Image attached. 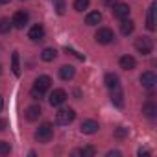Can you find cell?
<instances>
[{"label":"cell","mask_w":157,"mask_h":157,"mask_svg":"<svg viewBox=\"0 0 157 157\" xmlns=\"http://www.w3.org/2000/svg\"><path fill=\"white\" fill-rule=\"evenodd\" d=\"M33 137H35V140H37V142H41V144L50 142V140H52V137H54V126H52V124H48V122L41 124V126L35 129Z\"/></svg>","instance_id":"cell-1"},{"label":"cell","mask_w":157,"mask_h":157,"mask_svg":"<svg viewBox=\"0 0 157 157\" xmlns=\"http://www.w3.org/2000/svg\"><path fill=\"white\" fill-rule=\"evenodd\" d=\"M74 118H76V111L72 107H65V109H59L56 113V124L57 126H68Z\"/></svg>","instance_id":"cell-2"},{"label":"cell","mask_w":157,"mask_h":157,"mask_svg":"<svg viewBox=\"0 0 157 157\" xmlns=\"http://www.w3.org/2000/svg\"><path fill=\"white\" fill-rule=\"evenodd\" d=\"M135 48H137V52L142 54V56L151 54V50H153V41H151V37H139V39L135 41Z\"/></svg>","instance_id":"cell-3"},{"label":"cell","mask_w":157,"mask_h":157,"mask_svg":"<svg viewBox=\"0 0 157 157\" xmlns=\"http://www.w3.org/2000/svg\"><path fill=\"white\" fill-rule=\"evenodd\" d=\"M94 39H96V43H100V44H109V43L115 41V32H113L111 28H100V30L96 32Z\"/></svg>","instance_id":"cell-4"},{"label":"cell","mask_w":157,"mask_h":157,"mask_svg":"<svg viewBox=\"0 0 157 157\" xmlns=\"http://www.w3.org/2000/svg\"><path fill=\"white\" fill-rule=\"evenodd\" d=\"M67 93L63 91V89H56L54 93H50V96H48V104L52 105V107H59V105H63L65 102H67Z\"/></svg>","instance_id":"cell-5"},{"label":"cell","mask_w":157,"mask_h":157,"mask_svg":"<svg viewBox=\"0 0 157 157\" xmlns=\"http://www.w3.org/2000/svg\"><path fill=\"white\" fill-rule=\"evenodd\" d=\"M98 129H100V124H98L96 120H93V118L83 120V122L80 124V131H82L83 135H94V133H98Z\"/></svg>","instance_id":"cell-6"},{"label":"cell","mask_w":157,"mask_h":157,"mask_svg":"<svg viewBox=\"0 0 157 157\" xmlns=\"http://www.w3.org/2000/svg\"><path fill=\"white\" fill-rule=\"evenodd\" d=\"M129 6L128 4H113V10H111V13H113V17L115 19H118V21H124V19H128L129 17Z\"/></svg>","instance_id":"cell-7"},{"label":"cell","mask_w":157,"mask_h":157,"mask_svg":"<svg viewBox=\"0 0 157 157\" xmlns=\"http://www.w3.org/2000/svg\"><path fill=\"white\" fill-rule=\"evenodd\" d=\"M50 85H52V78L50 76H39L37 80H35V83H33V89L39 91L41 94H44L50 89Z\"/></svg>","instance_id":"cell-8"},{"label":"cell","mask_w":157,"mask_h":157,"mask_svg":"<svg viewBox=\"0 0 157 157\" xmlns=\"http://www.w3.org/2000/svg\"><path fill=\"white\" fill-rule=\"evenodd\" d=\"M140 83H142V87L144 89H153L155 87V83H157V76L151 72V70H148V72H142L140 74Z\"/></svg>","instance_id":"cell-9"},{"label":"cell","mask_w":157,"mask_h":157,"mask_svg":"<svg viewBox=\"0 0 157 157\" xmlns=\"http://www.w3.org/2000/svg\"><path fill=\"white\" fill-rule=\"evenodd\" d=\"M28 21H30V15H28L26 11H17V13L13 15V19H11V24H13L17 30H22V28L28 24Z\"/></svg>","instance_id":"cell-10"},{"label":"cell","mask_w":157,"mask_h":157,"mask_svg":"<svg viewBox=\"0 0 157 157\" xmlns=\"http://www.w3.org/2000/svg\"><path fill=\"white\" fill-rule=\"evenodd\" d=\"M28 37H30L33 43L43 41V39H44V26H43V24H33V26L30 28V32H28Z\"/></svg>","instance_id":"cell-11"},{"label":"cell","mask_w":157,"mask_h":157,"mask_svg":"<svg viewBox=\"0 0 157 157\" xmlns=\"http://www.w3.org/2000/svg\"><path fill=\"white\" fill-rule=\"evenodd\" d=\"M41 115H43V109H41V105H37V104L30 105V107L26 109V113H24V117H26L28 122H35V120H39Z\"/></svg>","instance_id":"cell-12"},{"label":"cell","mask_w":157,"mask_h":157,"mask_svg":"<svg viewBox=\"0 0 157 157\" xmlns=\"http://www.w3.org/2000/svg\"><path fill=\"white\" fill-rule=\"evenodd\" d=\"M111 104H113L115 107H118V109H122V107H124V94H122L120 87L111 89Z\"/></svg>","instance_id":"cell-13"},{"label":"cell","mask_w":157,"mask_h":157,"mask_svg":"<svg viewBox=\"0 0 157 157\" xmlns=\"http://www.w3.org/2000/svg\"><path fill=\"white\" fill-rule=\"evenodd\" d=\"M104 83H105V87L109 91L111 89H117V87H120V78L117 74H113V72H107L105 78H104Z\"/></svg>","instance_id":"cell-14"},{"label":"cell","mask_w":157,"mask_h":157,"mask_svg":"<svg viewBox=\"0 0 157 157\" xmlns=\"http://www.w3.org/2000/svg\"><path fill=\"white\" fill-rule=\"evenodd\" d=\"M74 74H76V68L72 67V65H63L61 68H59V78L63 82H68V80H72L74 78Z\"/></svg>","instance_id":"cell-15"},{"label":"cell","mask_w":157,"mask_h":157,"mask_svg":"<svg viewBox=\"0 0 157 157\" xmlns=\"http://www.w3.org/2000/svg\"><path fill=\"white\" fill-rule=\"evenodd\" d=\"M155 8H157V4L151 2V6H150V10H148V17H146V28H148L150 32L155 30Z\"/></svg>","instance_id":"cell-16"},{"label":"cell","mask_w":157,"mask_h":157,"mask_svg":"<svg viewBox=\"0 0 157 157\" xmlns=\"http://www.w3.org/2000/svg\"><path fill=\"white\" fill-rule=\"evenodd\" d=\"M118 63H120V68H124V70H133L135 65H137V61H135L133 56H122Z\"/></svg>","instance_id":"cell-17"},{"label":"cell","mask_w":157,"mask_h":157,"mask_svg":"<svg viewBox=\"0 0 157 157\" xmlns=\"http://www.w3.org/2000/svg\"><path fill=\"white\" fill-rule=\"evenodd\" d=\"M102 22V13L100 11H91L87 17H85V24L87 26H96Z\"/></svg>","instance_id":"cell-18"},{"label":"cell","mask_w":157,"mask_h":157,"mask_svg":"<svg viewBox=\"0 0 157 157\" xmlns=\"http://www.w3.org/2000/svg\"><path fill=\"white\" fill-rule=\"evenodd\" d=\"M133 30H135V22H133L131 19H124L122 24H120V32H122V35H129V33H133Z\"/></svg>","instance_id":"cell-19"},{"label":"cell","mask_w":157,"mask_h":157,"mask_svg":"<svg viewBox=\"0 0 157 157\" xmlns=\"http://www.w3.org/2000/svg\"><path fill=\"white\" fill-rule=\"evenodd\" d=\"M155 113H157V105H155L153 102H146V104L142 105V115H144V117L153 118V117H155Z\"/></svg>","instance_id":"cell-20"},{"label":"cell","mask_w":157,"mask_h":157,"mask_svg":"<svg viewBox=\"0 0 157 157\" xmlns=\"http://www.w3.org/2000/svg\"><path fill=\"white\" fill-rule=\"evenodd\" d=\"M56 57H57V50H56V48H44V50L41 52V59L46 61V63L54 61Z\"/></svg>","instance_id":"cell-21"},{"label":"cell","mask_w":157,"mask_h":157,"mask_svg":"<svg viewBox=\"0 0 157 157\" xmlns=\"http://www.w3.org/2000/svg\"><path fill=\"white\" fill-rule=\"evenodd\" d=\"M74 153H76V155H83V157H93V155L96 153V148H94V146H85V148H82V150H76Z\"/></svg>","instance_id":"cell-22"},{"label":"cell","mask_w":157,"mask_h":157,"mask_svg":"<svg viewBox=\"0 0 157 157\" xmlns=\"http://www.w3.org/2000/svg\"><path fill=\"white\" fill-rule=\"evenodd\" d=\"M11 70H13V74H15V76H19V74H21V65H19V52H13V56H11Z\"/></svg>","instance_id":"cell-23"},{"label":"cell","mask_w":157,"mask_h":157,"mask_svg":"<svg viewBox=\"0 0 157 157\" xmlns=\"http://www.w3.org/2000/svg\"><path fill=\"white\" fill-rule=\"evenodd\" d=\"M54 10L57 15H65V10H67V2L65 0H54Z\"/></svg>","instance_id":"cell-24"},{"label":"cell","mask_w":157,"mask_h":157,"mask_svg":"<svg viewBox=\"0 0 157 157\" xmlns=\"http://www.w3.org/2000/svg\"><path fill=\"white\" fill-rule=\"evenodd\" d=\"M89 4H91V0H74V10L82 13L83 10L89 8Z\"/></svg>","instance_id":"cell-25"},{"label":"cell","mask_w":157,"mask_h":157,"mask_svg":"<svg viewBox=\"0 0 157 157\" xmlns=\"http://www.w3.org/2000/svg\"><path fill=\"white\" fill-rule=\"evenodd\" d=\"M10 151H11V146H10V142H6V140H0V157L10 155Z\"/></svg>","instance_id":"cell-26"},{"label":"cell","mask_w":157,"mask_h":157,"mask_svg":"<svg viewBox=\"0 0 157 157\" xmlns=\"http://www.w3.org/2000/svg\"><path fill=\"white\" fill-rule=\"evenodd\" d=\"M11 30V22L8 19H0V33H8Z\"/></svg>","instance_id":"cell-27"},{"label":"cell","mask_w":157,"mask_h":157,"mask_svg":"<svg viewBox=\"0 0 157 157\" xmlns=\"http://www.w3.org/2000/svg\"><path fill=\"white\" fill-rule=\"evenodd\" d=\"M128 128H124V126H120V128H117V131H115V137L117 139H124V137H128Z\"/></svg>","instance_id":"cell-28"},{"label":"cell","mask_w":157,"mask_h":157,"mask_svg":"<svg viewBox=\"0 0 157 157\" xmlns=\"http://www.w3.org/2000/svg\"><path fill=\"white\" fill-rule=\"evenodd\" d=\"M65 52H67V54H72L74 57H78V59H82V61L85 59V56H83V54H80V52H76L74 48H68V46H67V48H65Z\"/></svg>","instance_id":"cell-29"},{"label":"cell","mask_w":157,"mask_h":157,"mask_svg":"<svg viewBox=\"0 0 157 157\" xmlns=\"http://www.w3.org/2000/svg\"><path fill=\"white\" fill-rule=\"evenodd\" d=\"M32 98H33V100H41V98H43V94H41L39 91H35V89H32Z\"/></svg>","instance_id":"cell-30"},{"label":"cell","mask_w":157,"mask_h":157,"mask_svg":"<svg viewBox=\"0 0 157 157\" xmlns=\"http://www.w3.org/2000/svg\"><path fill=\"white\" fill-rule=\"evenodd\" d=\"M122 153L118 151V150H111V151H107V157H120Z\"/></svg>","instance_id":"cell-31"},{"label":"cell","mask_w":157,"mask_h":157,"mask_svg":"<svg viewBox=\"0 0 157 157\" xmlns=\"http://www.w3.org/2000/svg\"><path fill=\"white\" fill-rule=\"evenodd\" d=\"M8 128V120L6 118H0V131H4Z\"/></svg>","instance_id":"cell-32"},{"label":"cell","mask_w":157,"mask_h":157,"mask_svg":"<svg viewBox=\"0 0 157 157\" xmlns=\"http://www.w3.org/2000/svg\"><path fill=\"white\" fill-rule=\"evenodd\" d=\"M139 155L142 157V155H150V150H146V148H140L139 150Z\"/></svg>","instance_id":"cell-33"},{"label":"cell","mask_w":157,"mask_h":157,"mask_svg":"<svg viewBox=\"0 0 157 157\" xmlns=\"http://www.w3.org/2000/svg\"><path fill=\"white\" fill-rule=\"evenodd\" d=\"M104 2H105L107 6H113V4H115V0H104Z\"/></svg>","instance_id":"cell-34"},{"label":"cell","mask_w":157,"mask_h":157,"mask_svg":"<svg viewBox=\"0 0 157 157\" xmlns=\"http://www.w3.org/2000/svg\"><path fill=\"white\" fill-rule=\"evenodd\" d=\"M4 109V100H2V96H0V111Z\"/></svg>","instance_id":"cell-35"},{"label":"cell","mask_w":157,"mask_h":157,"mask_svg":"<svg viewBox=\"0 0 157 157\" xmlns=\"http://www.w3.org/2000/svg\"><path fill=\"white\" fill-rule=\"evenodd\" d=\"M11 0H0V4H10Z\"/></svg>","instance_id":"cell-36"},{"label":"cell","mask_w":157,"mask_h":157,"mask_svg":"<svg viewBox=\"0 0 157 157\" xmlns=\"http://www.w3.org/2000/svg\"><path fill=\"white\" fill-rule=\"evenodd\" d=\"M0 72H2V67H0Z\"/></svg>","instance_id":"cell-37"}]
</instances>
